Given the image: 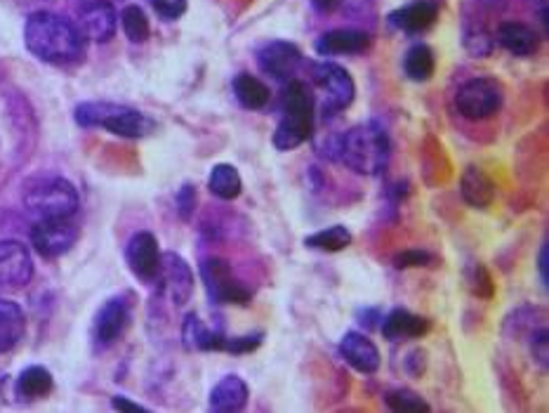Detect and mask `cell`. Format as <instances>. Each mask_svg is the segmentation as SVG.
<instances>
[{
    "mask_svg": "<svg viewBox=\"0 0 549 413\" xmlns=\"http://www.w3.org/2000/svg\"><path fill=\"white\" fill-rule=\"evenodd\" d=\"M312 81L323 93V114L333 116L349 109L356 97V83L345 67L335 62L312 64Z\"/></svg>",
    "mask_w": 549,
    "mask_h": 413,
    "instance_id": "obj_8",
    "label": "cell"
},
{
    "mask_svg": "<svg viewBox=\"0 0 549 413\" xmlns=\"http://www.w3.org/2000/svg\"><path fill=\"white\" fill-rule=\"evenodd\" d=\"M370 48V34L359 29H333L316 38L314 50L321 57L335 55H361Z\"/></svg>",
    "mask_w": 549,
    "mask_h": 413,
    "instance_id": "obj_18",
    "label": "cell"
},
{
    "mask_svg": "<svg viewBox=\"0 0 549 413\" xmlns=\"http://www.w3.org/2000/svg\"><path fill=\"white\" fill-rule=\"evenodd\" d=\"M52 385H55V380H52V373L45 366H29V369L19 373L17 395L29 399V402L31 399H43L52 392Z\"/></svg>",
    "mask_w": 549,
    "mask_h": 413,
    "instance_id": "obj_29",
    "label": "cell"
},
{
    "mask_svg": "<svg viewBox=\"0 0 549 413\" xmlns=\"http://www.w3.org/2000/svg\"><path fill=\"white\" fill-rule=\"evenodd\" d=\"M382 317H385V314H382L380 307H363V310L356 312V319H359V324L366 326V329H375L382 321Z\"/></svg>",
    "mask_w": 549,
    "mask_h": 413,
    "instance_id": "obj_39",
    "label": "cell"
},
{
    "mask_svg": "<svg viewBox=\"0 0 549 413\" xmlns=\"http://www.w3.org/2000/svg\"><path fill=\"white\" fill-rule=\"evenodd\" d=\"M462 43H465V50L472 57H488L495 48V34L488 29V22L484 15H465V22H462Z\"/></svg>",
    "mask_w": 549,
    "mask_h": 413,
    "instance_id": "obj_25",
    "label": "cell"
},
{
    "mask_svg": "<svg viewBox=\"0 0 549 413\" xmlns=\"http://www.w3.org/2000/svg\"><path fill=\"white\" fill-rule=\"evenodd\" d=\"M469 284H472V291L479 295L481 298V286H486L488 291L493 293V284H491V277H488V272L484 270V267L481 265H474V270H472V277H469Z\"/></svg>",
    "mask_w": 549,
    "mask_h": 413,
    "instance_id": "obj_40",
    "label": "cell"
},
{
    "mask_svg": "<svg viewBox=\"0 0 549 413\" xmlns=\"http://www.w3.org/2000/svg\"><path fill=\"white\" fill-rule=\"evenodd\" d=\"M231 85H234V95L243 109H264L271 100V90L267 88V83H262L260 78L253 74H246V71L238 74Z\"/></svg>",
    "mask_w": 549,
    "mask_h": 413,
    "instance_id": "obj_27",
    "label": "cell"
},
{
    "mask_svg": "<svg viewBox=\"0 0 549 413\" xmlns=\"http://www.w3.org/2000/svg\"><path fill=\"white\" fill-rule=\"evenodd\" d=\"M85 41L83 31L78 24L71 22L57 12H33L26 19L24 26V43L26 50L33 57L48 64H74L85 57Z\"/></svg>",
    "mask_w": 549,
    "mask_h": 413,
    "instance_id": "obj_1",
    "label": "cell"
},
{
    "mask_svg": "<svg viewBox=\"0 0 549 413\" xmlns=\"http://www.w3.org/2000/svg\"><path fill=\"white\" fill-rule=\"evenodd\" d=\"M182 343L189 352H224L227 336L222 331L208 329L196 312L184 317L182 324Z\"/></svg>",
    "mask_w": 549,
    "mask_h": 413,
    "instance_id": "obj_23",
    "label": "cell"
},
{
    "mask_svg": "<svg viewBox=\"0 0 549 413\" xmlns=\"http://www.w3.org/2000/svg\"><path fill=\"white\" fill-rule=\"evenodd\" d=\"M149 3L158 17L165 19V22H175L187 12L189 0H149Z\"/></svg>",
    "mask_w": 549,
    "mask_h": 413,
    "instance_id": "obj_36",
    "label": "cell"
},
{
    "mask_svg": "<svg viewBox=\"0 0 549 413\" xmlns=\"http://www.w3.org/2000/svg\"><path fill=\"white\" fill-rule=\"evenodd\" d=\"M502 100H505V93H502V85L495 78L476 76L458 88L455 109L467 121H486V118L498 114Z\"/></svg>",
    "mask_w": 549,
    "mask_h": 413,
    "instance_id": "obj_6",
    "label": "cell"
},
{
    "mask_svg": "<svg viewBox=\"0 0 549 413\" xmlns=\"http://www.w3.org/2000/svg\"><path fill=\"white\" fill-rule=\"evenodd\" d=\"M314 135V100L302 81H288L281 93V121L274 130V147L293 152Z\"/></svg>",
    "mask_w": 549,
    "mask_h": 413,
    "instance_id": "obj_3",
    "label": "cell"
},
{
    "mask_svg": "<svg viewBox=\"0 0 549 413\" xmlns=\"http://www.w3.org/2000/svg\"><path fill=\"white\" fill-rule=\"evenodd\" d=\"M337 350H340V357L345 359L354 371L363 373V376H373L382 364L380 350H377V345L366 336V333L347 331L345 336H342L340 345H337Z\"/></svg>",
    "mask_w": 549,
    "mask_h": 413,
    "instance_id": "obj_17",
    "label": "cell"
},
{
    "mask_svg": "<svg viewBox=\"0 0 549 413\" xmlns=\"http://www.w3.org/2000/svg\"><path fill=\"white\" fill-rule=\"evenodd\" d=\"M78 29L95 43H109L116 36L118 12L111 0H85L78 8Z\"/></svg>",
    "mask_w": 549,
    "mask_h": 413,
    "instance_id": "obj_12",
    "label": "cell"
},
{
    "mask_svg": "<svg viewBox=\"0 0 549 413\" xmlns=\"http://www.w3.org/2000/svg\"><path fill=\"white\" fill-rule=\"evenodd\" d=\"M385 404L389 411L396 413H422V411H432L425 399H422L418 392L408 390V388H396V390H387L385 392Z\"/></svg>",
    "mask_w": 549,
    "mask_h": 413,
    "instance_id": "obj_31",
    "label": "cell"
},
{
    "mask_svg": "<svg viewBox=\"0 0 549 413\" xmlns=\"http://www.w3.org/2000/svg\"><path fill=\"white\" fill-rule=\"evenodd\" d=\"M121 26L125 31V36H128V41L132 43H144L151 34V26H149V19L147 15H144V10L140 8V5H128L121 12Z\"/></svg>",
    "mask_w": 549,
    "mask_h": 413,
    "instance_id": "obj_32",
    "label": "cell"
},
{
    "mask_svg": "<svg viewBox=\"0 0 549 413\" xmlns=\"http://www.w3.org/2000/svg\"><path fill=\"white\" fill-rule=\"evenodd\" d=\"M74 118L81 128H102L128 140H140L156 128V123L142 111L116 102H83L76 107Z\"/></svg>",
    "mask_w": 549,
    "mask_h": 413,
    "instance_id": "obj_4",
    "label": "cell"
},
{
    "mask_svg": "<svg viewBox=\"0 0 549 413\" xmlns=\"http://www.w3.org/2000/svg\"><path fill=\"white\" fill-rule=\"evenodd\" d=\"M198 272H201L205 293L215 305H248L253 300L250 288L234 277V270L224 258L217 255L203 258Z\"/></svg>",
    "mask_w": 549,
    "mask_h": 413,
    "instance_id": "obj_7",
    "label": "cell"
},
{
    "mask_svg": "<svg viewBox=\"0 0 549 413\" xmlns=\"http://www.w3.org/2000/svg\"><path fill=\"white\" fill-rule=\"evenodd\" d=\"M380 331L382 336L392 340V343L422 338L429 331V319L420 317V314H413L410 310H403V307H396V310L382 317Z\"/></svg>",
    "mask_w": 549,
    "mask_h": 413,
    "instance_id": "obj_20",
    "label": "cell"
},
{
    "mask_svg": "<svg viewBox=\"0 0 549 413\" xmlns=\"http://www.w3.org/2000/svg\"><path fill=\"white\" fill-rule=\"evenodd\" d=\"M441 12V0H413V3L403 5V8H396L389 12L387 22L394 26L401 34H425L427 29H432L439 19Z\"/></svg>",
    "mask_w": 549,
    "mask_h": 413,
    "instance_id": "obj_16",
    "label": "cell"
},
{
    "mask_svg": "<svg viewBox=\"0 0 549 413\" xmlns=\"http://www.w3.org/2000/svg\"><path fill=\"white\" fill-rule=\"evenodd\" d=\"M427 369V352L425 350H410L406 357V373L413 378H420Z\"/></svg>",
    "mask_w": 549,
    "mask_h": 413,
    "instance_id": "obj_38",
    "label": "cell"
},
{
    "mask_svg": "<svg viewBox=\"0 0 549 413\" xmlns=\"http://www.w3.org/2000/svg\"><path fill=\"white\" fill-rule=\"evenodd\" d=\"M177 213H180V218L184 222H189L191 218H194L196 213V206H198V194H196V187L191 185V182H187V185H182L180 192H177Z\"/></svg>",
    "mask_w": 549,
    "mask_h": 413,
    "instance_id": "obj_35",
    "label": "cell"
},
{
    "mask_svg": "<svg viewBox=\"0 0 549 413\" xmlns=\"http://www.w3.org/2000/svg\"><path fill=\"white\" fill-rule=\"evenodd\" d=\"M312 3V8L319 12V15H333L345 5V0H309Z\"/></svg>",
    "mask_w": 549,
    "mask_h": 413,
    "instance_id": "obj_41",
    "label": "cell"
},
{
    "mask_svg": "<svg viewBox=\"0 0 549 413\" xmlns=\"http://www.w3.org/2000/svg\"><path fill=\"white\" fill-rule=\"evenodd\" d=\"M547 255H549V248H547V241L540 246V253H538V272H540V281L542 286H549V265H547Z\"/></svg>",
    "mask_w": 549,
    "mask_h": 413,
    "instance_id": "obj_43",
    "label": "cell"
},
{
    "mask_svg": "<svg viewBox=\"0 0 549 413\" xmlns=\"http://www.w3.org/2000/svg\"><path fill=\"white\" fill-rule=\"evenodd\" d=\"M26 213L36 220L74 218L81 206L76 187L64 177H43L24 194Z\"/></svg>",
    "mask_w": 549,
    "mask_h": 413,
    "instance_id": "obj_5",
    "label": "cell"
},
{
    "mask_svg": "<svg viewBox=\"0 0 549 413\" xmlns=\"http://www.w3.org/2000/svg\"><path fill=\"white\" fill-rule=\"evenodd\" d=\"M248 399H250V390L246 380L236 376V373H229V376H224L220 383L215 385L213 392H210L208 409L217 413L243 411L248 406Z\"/></svg>",
    "mask_w": 549,
    "mask_h": 413,
    "instance_id": "obj_21",
    "label": "cell"
},
{
    "mask_svg": "<svg viewBox=\"0 0 549 413\" xmlns=\"http://www.w3.org/2000/svg\"><path fill=\"white\" fill-rule=\"evenodd\" d=\"M262 340H264L262 331L246 333V336L227 338V343H224V352H229V354H250L262 345Z\"/></svg>",
    "mask_w": 549,
    "mask_h": 413,
    "instance_id": "obj_34",
    "label": "cell"
},
{
    "mask_svg": "<svg viewBox=\"0 0 549 413\" xmlns=\"http://www.w3.org/2000/svg\"><path fill=\"white\" fill-rule=\"evenodd\" d=\"M78 241V227L71 218L36 220L31 227V246L43 258H59Z\"/></svg>",
    "mask_w": 549,
    "mask_h": 413,
    "instance_id": "obj_9",
    "label": "cell"
},
{
    "mask_svg": "<svg viewBox=\"0 0 549 413\" xmlns=\"http://www.w3.org/2000/svg\"><path fill=\"white\" fill-rule=\"evenodd\" d=\"M434 262V255L420 248H408L394 255V267L396 270H415V267H429Z\"/></svg>",
    "mask_w": 549,
    "mask_h": 413,
    "instance_id": "obj_33",
    "label": "cell"
},
{
    "mask_svg": "<svg viewBox=\"0 0 549 413\" xmlns=\"http://www.w3.org/2000/svg\"><path fill=\"white\" fill-rule=\"evenodd\" d=\"M547 347H549L547 329L545 326H540V329H535L531 333V352H533V359L542 366V369H547V359H549Z\"/></svg>",
    "mask_w": 549,
    "mask_h": 413,
    "instance_id": "obj_37",
    "label": "cell"
},
{
    "mask_svg": "<svg viewBox=\"0 0 549 413\" xmlns=\"http://www.w3.org/2000/svg\"><path fill=\"white\" fill-rule=\"evenodd\" d=\"M130 326V307L123 298H111L99 307L92 321V338L99 350H107L121 340L125 329Z\"/></svg>",
    "mask_w": 549,
    "mask_h": 413,
    "instance_id": "obj_14",
    "label": "cell"
},
{
    "mask_svg": "<svg viewBox=\"0 0 549 413\" xmlns=\"http://www.w3.org/2000/svg\"><path fill=\"white\" fill-rule=\"evenodd\" d=\"M495 41L514 57H531L540 48L538 31L524 22H500Z\"/></svg>",
    "mask_w": 549,
    "mask_h": 413,
    "instance_id": "obj_19",
    "label": "cell"
},
{
    "mask_svg": "<svg viewBox=\"0 0 549 413\" xmlns=\"http://www.w3.org/2000/svg\"><path fill=\"white\" fill-rule=\"evenodd\" d=\"M460 194L467 206L476 208V211H486L495 201V185L491 177L486 175V170L467 166L460 177Z\"/></svg>",
    "mask_w": 549,
    "mask_h": 413,
    "instance_id": "obj_22",
    "label": "cell"
},
{
    "mask_svg": "<svg viewBox=\"0 0 549 413\" xmlns=\"http://www.w3.org/2000/svg\"><path fill=\"white\" fill-rule=\"evenodd\" d=\"M208 189L215 199L234 201L243 192V177L231 163H217V166L210 168Z\"/></svg>",
    "mask_w": 549,
    "mask_h": 413,
    "instance_id": "obj_26",
    "label": "cell"
},
{
    "mask_svg": "<svg viewBox=\"0 0 549 413\" xmlns=\"http://www.w3.org/2000/svg\"><path fill=\"white\" fill-rule=\"evenodd\" d=\"M436 71V57L434 50L425 43L413 45L403 57V74H406L413 83H427Z\"/></svg>",
    "mask_w": 549,
    "mask_h": 413,
    "instance_id": "obj_28",
    "label": "cell"
},
{
    "mask_svg": "<svg viewBox=\"0 0 549 413\" xmlns=\"http://www.w3.org/2000/svg\"><path fill=\"white\" fill-rule=\"evenodd\" d=\"M257 67L274 81H293L302 64V50L288 41H269L257 48Z\"/></svg>",
    "mask_w": 549,
    "mask_h": 413,
    "instance_id": "obj_11",
    "label": "cell"
},
{
    "mask_svg": "<svg viewBox=\"0 0 549 413\" xmlns=\"http://www.w3.org/2000/svg\"><path fill=\"white\" fill-rule=\"evenodd\" d=\"M33 279V260L19 241H0V291H17Z\"/></svg>",
    "mask_w": 549,
    "mask_h": 413,
    "instance_id": "obj_13",
    "label": "cell"
},
{
    "mask_svg": "<svg viewBox=\"0 0 549 413\" xmlns=\"http://www.w3.org/2000/svg\"><path fill=\"white\" fill-rule=\"evenodd\" d=\"M304 246L321 253H340L352 246V232H349L345 225L326 227L321 229V232L309 234L307 239H304Z\"/></svg>",
    "mask_w": 549,
    "mask_h": 413,
    "instance_id": "obj_30",
    "label": "cell"
},
{
    "mask_svg": "<svg viewBox=\"0 0 549 413\" xmlns=\"http://www.w3.org/2000/svg\"><path fill=\"white\" fill-rule=\"evenodd\" d=\"M392 159V142L382 123L366 121L349 128L335 140V161L356 175L375 177L385 173Z\"/></svg>",
    "mask_w": 549,
    "mask_h": 413,
    "instance_id": "obj_2",
    "label": "cell"
},
{
    "mask_svg": "<svg viewBox=\"0 0 549 413\" xmlns=\"http://www.w3.org/2000/svg\"><path fill=\"white\" fill-rule=\"evenodd\" d=\"M156 281H161L163 291L170 298V303L175 307H184L191 300V295H194L196 274L182 255L168 251V253H161V270H158Z\"/></svg>",
    "mask_w": 549,
    "mask_h": 413,
    "instance_id": "obj_10",
    "label": "cell"
},
{
    "mask_svg": "<svg viewBox=\"0 0 549 413\" xmlns=\"http://www.w3.org/2000/svg\"><path fill=\"white\" fill-rule=\"evenodd\" d=\"M111 406H114L116 411H130V413H142V411H149L147 406H142V404H135V402H130L128 397H114L111 399Z\"/></svg>",
    "mask_w": 549,
    "mask_h": 413,
    "instance_id": "obj_42",
    "label": "cell"
},
{
    "mask_svg": "<svg viewBox=\"0 0 549 413\" xmlns=\"http://www.w3.org/2000/svg\"><path fill=\"white\" fill-rule=\"evenodd\" d=\"M125 260L137 279L147 281V284L156 281L158 270H161V251H158L156 236L151 232H137L125 246Z\"/></svg>",
    "mask_w": 549,
    "mask_h": 413,
    "instance_id": "obj_15",
    "label": "cell"
},
{
    "mask_svg": "<svg viewBox=\"0 0 549 413\" xmlns=\"http://www.w3.org/2000/svg\"><path fill=\"white\" fill-rule=\"evenodd\" d=\"M26 331V314L15 300L0 298V354L15 350Z\"/></svg>",
    "mask_w": 549,
    "mask_h": 413,
    "instance_id": "obj_24",
    "label": "cell"
}]
</instances>
